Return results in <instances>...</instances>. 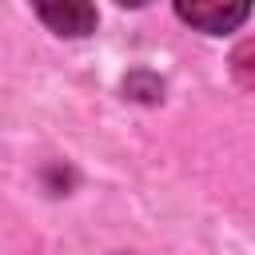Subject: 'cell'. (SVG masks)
<instances>
[{"label": "cell", "mask_w": 255, "mask_h": 255, "mask_svg": "<svg viewBox=\"0 0 255 255\" xmlns=\"http://www.w3.org/2000/svg\"><path fill=\"white\" fill-rule=\"evenodd\" d=\"M231 72L243 88H255V40H243L235 52H231Z\"/></svg>", "instance_id": "cell-3"}, {"label": "cell", "mask_w": 255, "mask_h": 255, "mask_svg": "<svg viewBox=\"0 0 255 255\" xmlns=\"http://www.w3.org/2000/svg\"><path fill=\"white\" fill-rule=\"evenodd\" d=\"M36 16L60 32V36H88L96 28V8L80 4V0H64V4H36Z\"/></svg>", "instance_id": "cell-2"}, {"label": "cell", "mask_w": 255, "mask_h": 255, "mask_svg": "<svg viewBox=\"0 0 255 255\" xmlns=\"http://www.w3.org/2000/svg\"><path fill=\"white\" fill-rule=\"evenodd\" d=\"M175 12H179V20H187L199 32H231V28H239L251 16V4H243V0H215V4H203V0L187 4V0H179Z\"/></svg>", "instance_id": "cell-1"}]
</instances>
